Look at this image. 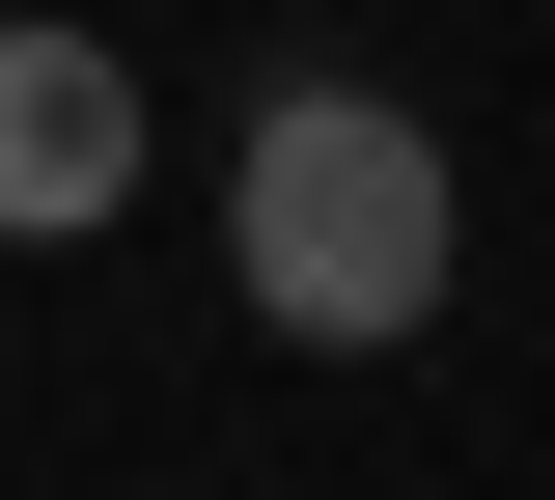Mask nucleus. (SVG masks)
<instances>
[{"label":"nucleus","instance_id":"obj_1","mask_svg":"<svg viewBox=\"0 0 555 500\" xmlns=\"http://www.w3.org/2000/svg\"><path fill=\"white\" fill-rule=\"evenodd\" d=\"M222 279H250L306 361H389V334H444V279H473V167L416 140L389 84H250V140H222Z\"/></svg>","mask_w":555,"mask_h":500},{"label":"nucleus","instance_id":"obj_2","mask_svg":"<svg viewBox=\"0 0 555 500\" xmlns=\"http://www.w3.org/2000/svg\"><path fill=\"white\" fill-rule=\"evenodd\" d=\"M139 167H167V140H139V56L56 28V0H0V251H83Z\"/></svg>","mask_w":555,"mask_h":500}]
</instances>
